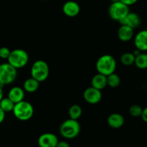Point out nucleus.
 <instances>
[{
    "label": "nucleus",
    "mask_w": 147,
    "mask_h": 147,
    "mask_svg": "<svg viewBox=\"0 0 147 147\" xmlns=\"http://www.w3.org/2000/svg\"><path fill=\"white\" fill-rule=\"evenodd\" d=\"M11 50L7 47H2L0 48V58L1 59H8L10 56Z\"/></svg>",
    "instance_id": "obj_24"
},
{
    "label": "nucleus",
    "mask_w": 147,
    "mask_h": 147,
    "mask_svg": "<svg viewBox=\"0 0 147 147\" xmlns=\"http://www.w3.org/2000/svg\"><path fill=\"white\" fill-rule=\"evenodd\" d=\"M82 114V109L79 105H72L69 109V118L74 120H78Z\"/></svg>",
    "instance_id": "obj_19"
},
{
    "label": "nucleus",
    "mask_w": 147,
    "mask_h": 147,
    "mask_svg": "<svg viewBox=\"0 0 147 147\" xmlns=\"http://www.w3.org/2000/svg\"><path fill=\"white\" fill-rule=\"evenodd\" d=\"M7 61L16 69L22 68L28 63L29 55L22 49H15L11 51Z\"/></svg>",
    "instance_id": "obj_4"
},
{
    "label": "nucleus",
    "mask_w": 147,
    "mask_h": 147,
    "mask_svg": "<svg viewBox=\"0 0 147 147\" xmlns=\"http://www.w3.org/2000/svg\"><path fill=\"white\" fill-rule=\"evenodd\" d=\"M119 23L122 25H126L134 29L137 28L141 24V19L138 14L134 12H129L124 18H122Z\"/></svg>",
    "instance_id": "obj_11"
},
{
    "label": "nucleus",
    "mask_w": 147,
    "mask_h": 147,
    "mask_svg": "<svg viewBox=\"0 0 147 147\" xmlns=\"http://www.w3.org/2000/svg\"><path fill=\"white\" fill-rule=\"evenodd\" d=\"M56 147H70L66 142H59Z\"/></svg>",
    "instance_id": "obj_27"
},
{
    "label": "nucleus",
    "mask_w": 147,
    "mask_h": 147,
    "mask_svg": "<svg viewBox=\"0 0 147 147\" xmlns=\"http://www.w3.org/2000/svg\"><path fill=\"white\" fill-rule=\"evenodd\" d=\"M134 64L138 69H147V53H141L138 55L135 56Z\"/></svg>",
    "instance_id": "obj_18"
},
{
    "label": "nucleus",
    "mask_w": 147,
    "mask_h": 147,
    "mask_svg": "<svg viewBox=\"0 0 147 147\" xmlns=\"http://www.w3.org/2000/svg\"><path fill=\"white\" fill-rule=\"evenodd\" d=\"M15 103L12 101L10 98H3L0 101V108L4 111L5 113L12 111L14 107Z\"/></svg>",
    "instance_id": "obj_20"
},
{
    "label": "nucleus",
    "mask_w": 147,
    "mask_h": 147,
    "mask_svg": "<svg viewBox=\"0 0 147 147\" xmlns=\"http://www.w3.org/2000/svg\"><path fill=\"white\" fill-rule=\"evenodd\" d=\"M107 122L110 127L112 129H119L122 127L125 122L124 117L118 113H111L107 119Z\"/></svg>",
    "instance_id": "obj_14"
},
{
    "label": "nucleus",
    "mask_w": 147,
    "mask_h": 147,
    "mask_svg": "<svg viewBox=\"0 0 147 147\" xmlns=\"http://www.w3.org/2000/svg\"><path fill=\"white\" fill-rule=\"evenodd\" d=\"M135 55L131 53H125L122 54L120 57V62L122 65L125 66H130L134 64L135 62Z\"/></svg>",
    "instance_id": "obj_22"
},
{
    "label": "nucleus",
    "mask_w": 147,
    "mask_h": 147,
    "mask_svg": "<svg viewBox=\"0 0 147 147\" xmlns=\"http://www.w3.org/2000/svg\"><path fill=\"white\" fill-rule=\"evenodd\" d=\"M120 1V0H111L112 2H116V1Z\"/></svg>",
    "instance_id": "obj_30"
},
{
    "label": "nucleus",
    "mask_w": 147,
    "mask_h": 147,
    "mask_svg": "<svg viewBox=\"0 0 147 147\" xmlns=\"http://www.w3.org/2000/svg\"><path fill=\"white\" fill-rule=\"evenodd\" d=\"M17 69L9 63L0 65V86L12 83L17 76Z\"/></svg>",
    "instance_id": "obj_6"
},
{
    "label": "nucleus",
    "mask_w": 147,
    "mask_h": 147,
    "mask_svg": "<svg viewBox=\"0 0 147 147\" xmlns=\"http://www.w3.org/2000/svg\"><path fill=\"white\" fill-rule=\"evenodd\" d=\"M133 29L126 25L120 24V27L118 30V37L120 40L122 42H128L133 37Z\"/></svg>",
    "instance_id": "obj_13"
},
{
    "label": "nucleus",
    "mask_w": 147,
    "mask_h": 147,
    "mask_svg": "<svg viewBox=\"0 0 147 147\" xmlns=\"http://www.w3.org/2000/svg\"><path fill=\"white\" fill-rule=\"evenodd\" d=\"M12 112L16 119L22 121H26L33 116L34 108L30 102L23 100L15 103Z\"/></svg>",
    "instance_id": "obj_2"
},
{
    "label": "nucleus",
    "mask_w": 147,
    "mask_h": 147,
    "mask_svg": "<svg viewBox=\"0 0 147 147\" xmlns=\"http://www.w3.org/2000/svg\"><path fill=\"white\" fill-rule=\"evenodd\" d=\"M81 126L77 120L69 119L64 121L59 128L60 134L65 139H72L79 134Z\"/></svg>",
    "instance_id": "obj_3"
},
{
    "label": "nucleus",
    "mask_w": 147,
    "mask_h": 147,
    "mask_svg": "<svg viewBox=\"0 0 147 147\" xmlns=\"http://www.w3.org/2000/svg\"><path fill=\"white\" fill-rule=\"evenodd\" d=\"M134 45L141 52L147 51V30L138 32L134 37Z\"/></svg>",
    "instance_id": "obj_12"
},
{
    "label": "nucleus",
    "mask_w": 147,
    "mask_h": 147,
    "mask_svg": "<svg viewBox=\"0 0 147 147\" xmlns=\"http://www.w3.org/2000/svg\"><path fill=\"white\" fill-rule=\"evenodd\" d=\"M58 142L57 136L52 133L43 134L37 139V144L40 147H56Z\"/></svg>",
    "instance_id": "obj_9"
},
{
    "label": "nucleus",
    "mask_w": 147,
    "mask_h": 147,
    "mask_svg": "<svg viewBox=\"0 0 147 147\" xmlns=\"http://www.w3.org/2000/svg\"><path fill=\"white\" fill-rule=\"evenodd\" d=\"M0 147H1V146H0Z\"/></svg>",
    "instance_id": "obj_31"
},
{
    "label": "nucleus",
    "mask_w": 147,
    "mask_h": 147,
    "mask_svg": "<svg viewBox=\"0 0 147 147\" xmlns=\"http://www.w3.org/2000/svg\"><path fill=\"white\" fill-rule=\"evenodd\" d=\"M120 1L129 7V6H131L133 5V4H135V3L138 1V0H120Z\"/></svg>",
    "instance_id": "obj_26"
},
{
    "label": "nucleus",
    "mask_w": 147,
    "mask_h": 147,
    "mask_svg": "<svg viewBox=\"0 0 147 147\" xmlns=\"http://www.w3.org/2000/svg\"><path fill=\"white\" fill-rule=\"evenodd\" d=\"M83 97L86 103L95 105L100 101L102 95L100 90L91 86L85 89L83 93Z\"/></svg>",
    "instance_id": "obj_8"
},
{
    "label": "nucleus",
    "mask_w": 147,
    "mask_h": 147,
    "mask_svg": "<svg viewBox=\"0 0 147 147\" xmlns=\"http://www.w3.org/2000/svg\"><path fill=\"white\" fill-rule=\"evenodd\" d=\"M31 77L37 81L43 82L48 78L49 76V66L45 60H36L32 65L30 69Z\"/></svg>",
    "instance_id": "obj_5"
},
{
    "label": "nucleus",
    "mask_w": 147,
    "mask_h": 147,
    "mask_svg": "<svg viewBox=\"0 0 147 147\" xmlns=\"http://www.w3.org/2000/svg\"><path fill=\"white\" fill-rule=\"evenodd\" d=\"M116 60L110 55H103L97 60L96 69L99 73L108 76L115 73L116 70Z\"/></svg>",
    "instance_id": "obj_1"
},
{
    "label": "nucleus",
    "mask_w": 147,
    "mask_h": 147,
    "mask_svg": "<svg viewBox=\"0 0 147 147\" xmlns=\"http://www.w3.org/2000/svg\"><path fill=\"white\" fill-rule=\"evenodd\" d=\"M128 111H129L130 115L132 116L133 117H139L142 114L143 109L139 105L134 104L129 108Z\"/></svg>",
    "instance_id": "obj_23"
},
{
    "label": "nucleus",
    "mask_w": 147,
    "mask_h": 147,
    "mask_svg": "<svg viewBox=\"0 0 147 147\" xmlns=\"http://www.w3.org/2000/svg\"><path fill=\"white\" fill-rule=\"evenodd\" d=\"M39 86H40V82L31 77L24 80L23 83V89L27 93H34L39 88Z\"/></svg>",
    "instance_id": "obj_17"
},
{
    "label": "nucleus",
    "mask_w": 147,
    "mask_h": 147,
    "mask_svg": "<svg viewBox=\"0 0 147 147\" xmlns=\"http://www.w3.org/2000/svg\"><path fill=\"white\" fill-rule=\"evenodd\" d=\"M62 11L67 17H74L80 12V6L76 1H68L63 4Z\"/></svg>",
    "instance_id": "obj_10"
},
{
    "label": "nucleus",
    "mask_w": 147,
    "mask_h": 147,
    "mask_svg": "<svg viewBox=\"0 0 147 147\" xmlns=\"http://www.w3.org/2000/svg\"><path fill=\"white\" fill-rule=\"evenodd\" d=\"M107 83L110 88H117L120 84V78L118 74L113 73L107 76Z\"/></svg>",
    "instance_id": "obj_21"
},
{
    "label": "nucleus",
    "mask_w": 147,
    "mask_h": 147,
    "mask_svg": "<svg viewBox=\"0 0 147 147\" xmlns=\"http://www.w3.org/2000/svg\"><path fill=\"white\" fill-rule=\"evenodd\" d=\"M8 98L11 99L14 103H19L24 100V90L22 88L14 86L12 88L8 93Z\"/></svg>",
    "instance_id": "obj_15"
},
{
    "label": "nucleus",
    "mask_w": 147,
    "mask_h": 147,
    "mask_svg": "<svg viewBox=\"0 0 147 147\" xmlns=\"http://www.w3.org/2000/svg\"><path fill=\"white\" fill-rule=\"evenodd\" d=\"M5 119V112L0 108V123H2Z\"/></svg>",
    "instance_id": "obj_28"
},
{
    "label": "nucleus",
    "mask_w": 147,
    "mask_h": 147,
    "mask_svg": "<svg viewBox=\"0 0 147 147\" xmlns=\"http://www.w3.org/2000/svg\"><path fill=\"white\" fill-rule=\"evenodd\" d=\"M3 98V90H2V87L0 86V101H1V99Z\"/></svg>",
    "instance_id": "obj_29"
},
{
    "label": "nucleus",
    "mask_w": 147,
    "mask_h": 147,
    "mask_svg": "<svg viewBox=\"0 0 147 147\" xmlns=\"http://www.w3.org/2000/svg\"><path fill=\"white\" fill-rule=\"evenodd\" d=\"M141 119H142V120L144 121L145 123H147V107L143 109L142 114H141Z\"/></svg>",
    "instance_id": "obj_25"
},
{
    "label": "nucleus",
    "mask_w": 147,
    "mask_h": 147,
    "mask_svg": "<svg viewBox=\"0 0 147 147\" xmlns=\"http://www.w3.org/2000/svg\"><path fill=\"white\" fill-rule=\"evenodd\" d=\"M129 7L120 1L112 2L108 9V14L111 19L120 22L129 13Z\"/></svg>",
    "instance_id": "obj_7"
},
{
    "label": "nucleus",
    "mask_w": 147,
    "mask_h": 147,
    "mask_svg": "<svg viewBox=\"0 0 147 147\" xmlns=\"http://www.w3.org/2000/svg\"><path fill=\"white\" fill-rule=\"evenodd\" d=\"M91 83H92V87L95 88L98 90H102V89H104L108 86L107 76H105V75L101 74V73H97L92 78Z\"/></svg>",
    "instance_id": "obj_16"
}]
</instances>
